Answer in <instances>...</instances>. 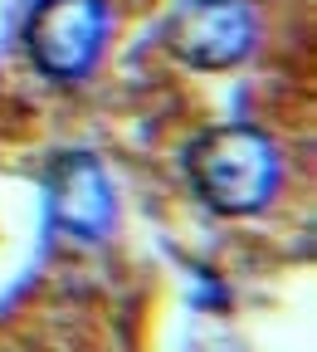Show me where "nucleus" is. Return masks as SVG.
Returning <instances> with one entry per match:
<instances>
[{
    "label": "nucleus",
    "instance_id": "nucleus-4",
    "mask_svg": "<svg viewBox=\"0 0 317 352\" xmlns=\"http://www.w3.org/2000/svg\"><path fill=\"white\" fill-rule=\"evenodd\" d=\"M49 220L78 245H98L113 230L117 196H113L108 171L93 157L73 152V157L54 162V171H49Z\"/></svg>",
    "mask_w": 317,
    "mask_h": 352
},
{
    "label": "nucleus",
    "instance_id": "nucleus-3",
    "mask_svg": "<svg viewBox=\"0 0 317 352\" xmlns=\"http://www.w3.org/2000/svg\"><path fill=\"white\" fill-rule=\"evenodd\" d=\"M254 6L249 0H176L166 15V50L191 69H235L254 50Z\"/></svg>",
    "mask_w": 317,
    "mask_h": 352
},
{
    "label": "nucleus",
    "instance_id": "nucleus-2",
    "mask_svg": "<svg viewBox=\"0 0 317 352\" xmlns=\"http://www.w3.org/2000/svg\"><path fill=\"white\" fill-rule=\"evenodd\" d=\"M103 44H108V0H39L25 20V54L54 83L88 78L103 59Z\"/></svg>",
    "mask_w": 317,
    "mask_h": 352
},
{
    "label": "nucleus",
    "instance_id": "nucleus-1",
    "mask_svg": "<svg viewBox=\"0 0 317 352\" xmlns=\"http://www.w3.org/2000/svg\"><path fill=\"white\" fill-rule=\"evenodd\" d=\"M186 176L196 196L220 215H254L274 201L283 182V157L268 132L249 122L210 127L186 147Z\"/></svg>",
    "mask_w": 317,
    "mask_h": 352
}]
</instances>
